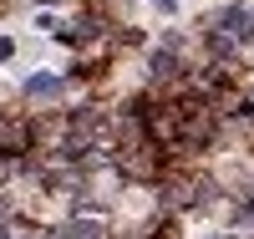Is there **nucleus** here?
<instances>
[{"label": "nucleus", "mask_w": 254, "mask_h": 239, "mask_svg": "<svg viewBox=\"0 0 254 239\" xmlns=\"http://www.w3.org/2000/svg\"><path fill=\"white\" fill-rule=\"evenodd\" d=\"M26 97H31V102H56V97H61V81H56V77H31V81H26Z\"/></svg>", "instance_id": "obj_1"}, {"label": "nucleus", "mask_w": 254, "mask_h": 239, "mask_svg": "<svg viewBox=\"0 0 254 239\" xmlns=\"http://www.w3.org/2000/svg\"><path fill=\"white\" fill-rule=\"evenodd\" d=\"M61 239H107V234H102V224H87V219H81V224H71Z\"/></svg>", "instance_id": "obj_2"}, {"label": "nucleus", "mask_w": 254, "mask_h": 239, "mask_svg": "<svg viewBox=\"0 0 254 239\" xmlns=\"http://www.w3.org/2000/svg\"><path fill=\"white\" fill-rule=\"evenodd\" d=\"M0 239H10V234H5V229H0Z\"/></svg>", "instance_id": "obj_3"}]
</instances>
